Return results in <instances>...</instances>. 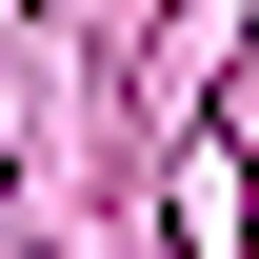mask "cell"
Here are the masks:
<instances>
[]
</instances>
